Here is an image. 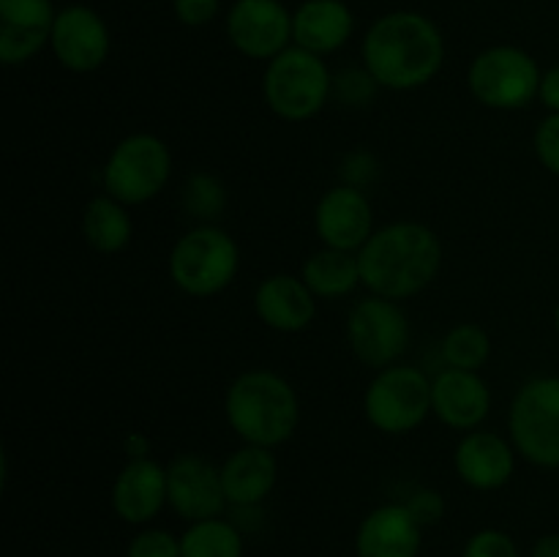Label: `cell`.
Returning <instances> with one entry per match:
<instances>
[{"instance_id": "obj_14", "label": "cell", "mask_w": 559, "mask_h": 557, "mask_svg": "<svg viewBox=\"0 0 559 557\" xmlns=\"http://www.w3.org/2000/svg\"><path fill=\"white\" fill-rule=\"evenodd\" d=\"M314 233L328 249L355 251L364 249L374 235V205L358 186L338 183L317 200Z\"/></svg>"}, {"instance_id": "obj_32", "label": "cell", "mask_w": 559, "mask_h": 557, "mask_svg": "<svg viewBox=\"0 0 559 557\" xmlns=\"http://www.w3.org/2000/svg\"><path fill=\"white\" fill-rule=\"evenodd\" d=\"M404 506H407V511L413 513V519L424 530L431 528V524L442 522V517H445V497H442V491L431 489V486H420V489H415L413 495L404 500Z\"/></svg>"}, {"instance_id": "obj_4", "label": "cell", "mask_w": 559, "mask_h": 557, "mask_svg": "<svg viewBox=\"0 0 559 557\" xmlns=\"http://www.w3.org/2000/svg\"><path fill=\"white\" fill-rule=\"evenodd\" d=\"M167 271L175 287L189 298H213L238 276L240 246L218 224H197L175 240Z\"/></svg>"}, {"instance_id": "obj_9", "label": "cell", "mask_w": 559, "mask_h": 557, "mask_svg": "<svg viewBox=\"0 0 559 557\" xmlns=\"http://www.w3.org/2000/svg\"><path fill=\"white\" fill-rule=\"evenodd\" d=\"M364 415L382 435L402 437L420 429L431 415V377L404 364L380 369L366 386Z\"/></svg>"}, {"instance_id": "obj_2", "label": "cell", "mask_w": 559, "mask_h": 557, "mask_svg": "<svg viewBox=\"0 0 559 557\" xmlns=\"http://www.w3.org/2000/svg\"><path fill=\"white\" fill-rule=\"evenodd\" d=\"M358 260L364 287L371 295L407 300L440 276L442 240L420 222H393L374 229Z\"/></svg>"}, {"instance_id": "obj_11", "label": "cell", "mask_w": 559, "mask_h": 557, "mask_svg": "<svg viewBox=\"0 0 559 557\" xmlns=\"http://www.w3.org/2000/svg\"><path fill=\"white\" fill-rule=\"evenodd\" d=\"M227 38L243 58L267 63L293 47V11L282 0H235Z\"/></svg>"}, {"instance_id": "obj_19", "label": "cell", "mask_w": 559, "mask_h": 557, "mask_svg": "<svg viewBox=\"0 0 559 557\" xmlns=\"http://www.w3.org/2000/svg\"><path fill=\"white\" fill-rule=\"evenodd\" d=\"M254 315L276 333H300L314 322L317 295L293 273H271L254 289Z\"/></svg>"}, {"instance_id": "obj_26", "label": "cell", "mask_w": 559, "mask_h": 557, "mask_svg": "<svg viewBox=\"0 0 559 557\" xmlns=\"http://www.w3.org/2000/svg\"><path fill=\"white\" fill-rule=\"evenodd\" d=\"M491 355V339L475 322H459L442 339V360L453 369L480 371Z\"/></svg>"}, {"instance_id": "obj_29", "label": "cell", "mask_w": 559, "mask_h": 557, "mask_svg": "<svg viewBox=\"0 0 559 557\" xmlns=\"http://www.w3.org/2000/svg\"><path fill=\"white\" fill-rule=\"evenodd\" d=\"M462 557H522L516 541L497 528H484L473 533L464 544Z\"/></svg>"}, {"instance_id": "obj_6", "label": "cell", "mask_w": 559, "mask_h": 557, "mask_svg": "<svg viewBox=\"0 0 559 557\" xmlns=\"http://www.w3.org/2000/svg\"><path fill=\"white\" fill-rule=\"evenodd\" d=\"M508 437L524 462L559 470V375L524 382L508 410Z\"/></svg>"}, {"instance_id": "obj_21", "label": "cell", "mask_w": 559, "mask_h": 557, "mask_svg": "<svg viewBox=\"0 0 559 557\" xmlns=\"http://www.w3.org/2000/svg\"><path fill=\"white\" fill-rule=\"evenodd\" d=\"M355 14L344 0H304L293 11V44L328 58L353 38Z\"/></svg>"}, {"instance_id": "obj_12", "label": "cell", "mask_w": 559, "mask_h": 557, "mask_svg": "<svg viewBox=\"0 0 559 557\" xmlns=\"http://www.w3.org/2000/svg\"><path fill=\"white\" fill-rule=\"evenodd\" d=\"M49 49L55 60L71 74H91L102 69L112 49L109 27L91 5H66L58 11L49 36Z\"/></svg>"}, {"instance_id": "obj_17", "label": "cell", "mask_w": 559, "mask_h": 557, "mask_svg": "<svg viewBox=\"0 0 559 557\" xmlns=\"http://www.w3.org/2000/svg\"><path fill=\"white\" fill-rule=\"evenodd\" d=\"M109 502L126 524L145 528L162 513L167 502V467L156 459H129L115 475Z\"/></svg>"}, {"instance_id": "obj_7", "label": "cell", "mask_w": 559, "mask_h": 557, "mask_svg": "<svg viewBox=\"0 0 559 557\" xmlns=\"http://www.w3.org/2000/svg\"><path fill=\"white\" fill-rule=\"evenodd\" d=\"M540 76L544 71L527 49L497 44L475 55L467 69V87L486 109L516 112L538 98Z\"/></svg>"}, {"instance_id": "obj_18", "label": "cell", "mask_w": 559, "mask_h": 557, "mask_svg": "<svg viewBox=\"0 0 559 557\" xmlns=\"http://www.w3.org/2000/svg\"><path fill=\"white\" fill-rule=\"evenodd\" d=\"M52 0H0V63L22 66L49 44L55 25Z\"/></svg>"}, {"instance_id": "obj_23", "label": "cell", "mask_w": 559, "mask_h": 557, "mask_svg": "<svg viewBox=\"0 0 559 557\" xmlns=\"http://www.w3.org/2000/svg\"><path fill=\"white\" fill-rule=\"evenodd\" d=\"M300 278L317 298L325 300L347 298L355 289L364 287L358 254L355 251L328 249V246H320V249L306 257L304 265H300Z\"/></svg>"}, {"instance_id": "obj_30", "label": "cell", "mask_w": 559, "mask_h": 557, "mask_svg": "<svg viewBox=\"0 0 559 557\" xmlns=\"http://www.w3.org/2000/svg\"><path fill=\"white\" fill-rule=\"evenodd\" d=\"M374 76L366 69H344L342 74L333 76V93L342 98L344 104H353V107H364L377 91Z\"/></svg>"}, {"instance_id": "obj_24", "label": "cell", "mask_w": 559, "mask_h": 557, "mask_svg": "<svg viewBox=\"0 0 559 557\" xmlns=\"http://www.w3.org/2000/svg\"><path fill=\"white\" fill-rule=\"evenodd\" d=\"M134 222L129 205L115 200L112 194H98L82 211V238L98 254H118L131 244Z\"/></svg>"}, {"instance_id": "obj_5", "label": "cell", "mask_w": 559, "mask_h": 557, "mask_svg": "<svg viewBox=\"0 0 559 557\" xmlns=\"http://www.w3.org/2000/svg\"><path fill=\"white\" fill-rule=\"evenodd\" d=\"M262 96L273 115L289 123L317 118L333 96V74L325 58L300 47H287L267 60L262 76Z\"/></svg>"}, {"instance_id": "obj_27", "label": "cell", "mask_w": 559, "mask_h": 557, "mask_svg": "<svg viewBox=\"0 0 559 557\" xmlns=\"http://www.w3.org/2000/svg\"><path fill=\"white\" fill-rule=\"evenodd\" d=\"M180 200H183L186 213L191 218H197L200 224H213L222 216L224 208H227V189H224V183L213 173L197 169V173L186 178Z\"/></svg>"}, {"instance_id": "obj_16", "label": "cell", "mask_w": 559, "mask_h": 557, "mask_svg": "<svg viewBox=\"0 0 559 557\" xmlns=\"http://www.w3.org/2000/svg\"><path fill=\"white\" fill-rule=\"evenodd\" d=\"M491 413V388L480 371L445 366L431 377V415L448 429L475 431Z\"/></svg>"}, {"instance_id": "obj_22", "label": "cell", "mask_w": 559, "mask_h": 557, "mask_svg": "<svg viewBox=\"0 0 559 557\" xmlns=\"http://www.w3.org/2000/svg\"><path fill=\"white\" fill-rule=\"evenodd\" d=\"M278 459L273 448L240 446L222 464V484L227 502L235 508H254L276 489Z\"/></svg>"}, {"instance_id": "obj_34", "label": "cell", "mask_w": 559, "mask_h": 557, "mask_svg": "<svg viewBox=\"0 0 559 557\" xmlns=\"http://www.w3.org/2000/svg\"><path fill=\"white\" fill-rule=\"evenodd\" d=\"M538 102L544 104L549 112H559V63L549 66L540 76V91H538Z\"/></svg>"}, {"instance_id": "obj_33", "label": "cell", "mask_w": 559, "mask_h": 557, "mask_svg": "<svg viewBox=\"0 0 559 557\" xmlns=\"http://www.w3.org/2000/svg\"><path fill=\"white\" fill-rule=\"evenodd\" d=\"M222 0H173L175 20L186 27H205L218 16Z\"/></svg>"}, {"instance_id": "obj_31", "label": "cell", "mask_w": 559, "mask_h": 557, "mask_svg": "<svg viewBox=\"0 0 559 557\" xmlns=\"http://www.w3.org/2000/svg\"><path fill=\"white\" fill-rule=\"evenodd\" d=\"M533 147L540 167L559 178V112H549L540 120L533 137Z\"/></svg>"}, {"instance_id": "obj_20", "label": "cell", "mask_w": 559, "mask_h": 557, "mask_svg": "<svg viewBox=\"0 0 559 557\" xmlns=\"http://www.w3.org/2000/svg\"><path fill=\"white\" fill-rule=\"evenodd\" d=\"M424 528L413 519L404 502H385L366 513L355 533L358 557H418Z\"/></svg>"}, {"instance_id": "obj_13", "label": "cell", "mask_w": 559, "mask_h": 557, "mask_svg": "<svg viewBox=\"0 0 559 557\" xmlns=\"http://www.w3.org/2000/svg\"><path fill=\"white\" fill-rule=\"evenodd\" d=\"M167 502L186 522L222 517L229 506L222 467L200 453H180L167 464Z\"/></svg>"}, {"instance_id": "obj_1", "label": "cell", "mask_w": 559, "mask_h": 557, "mask_svg": "<svg viewBox=\"0 0 559 557\" xmlns=\"http://www.w3.org/2000/svg\"><path fill=\"white\" fill-rule=\"evenodd\" d=\"M364 69L385 91L426 87L445 63V38L435 20L418 11H391L371 22L360 44Z\"/></svg>"}, {"instance_id": "obj_8", "label": "cell", "mask_w": 559, "mask_h": 557, "mask_svg": "<svg viewBox=\"0 0 559 557\" xmlns=\"http://www.w3.org/2000/svg\"><path fill=\"white\" fill-rule=\"evenodd\" d=\"M173 175V151L162 137L136 131L123 137L102 169L104 191L123 205H145L156 200Z\"/></svg>"}, {"instance_id": "obj_35", "label": "cell", "mask_w": 559, "mask_h": 557, "mask_svg": "<svg viewBox=\"0 0 559 557\" xmlns=\"http://www.w3.org/2000/svg\"><path fill=\"white\" fill-rule=\"evenodd\" d=\"M126 459H147L151 457V437L142 435V431H129L123 440Z\"/></svg>"}, {"instance_id": "obj_28", "label": "cell", "mask_w": 559, "mask_h": 557, "mask_svg": "<svg viewBox=\"0 0 559 557\" xmlns=\"http://www.w3.org/2000/svg\"><path fill=\"white\" fill-rule=\"evenodd\" d=\"M126 557H183L180 555V535L164 528H142L129 541Z\"/></svg>"}, {"instance_id": "obj_25", "label": "cell", "mask_w": 559, "mask_h": 557, "mask_svg": "<svg viewBox=\"0 0 559 557\" xmlns=\"http://www.w3.org/2000/svg\"><path fill=\"white\" fill-rule=\"evenodd\" d=\"M183 557H243V535L227 519H202L191 522L180 535Z\"/></svg>"}, {"instance_id": "obj_36", "label": "cell", "mask_w": 559, "mask_h": 557, "mask_svg": "<svg viewBox=\"0 0 559 557\" xmlns=\"http://www.w3.org/2000/svg\"><path fill=\"white\" fill-rule=\"evenodd\" d=\"M530 557H559V533H546L535 541Z\"/></svg>"}, {"instance_id": "obj_10", "label": "cell", "mask_w": 559, "mask_h": 557, "mask_svg": "<svg viewBox=\"0 0 559 557\" xmlns=\"http://www.w3.org/2000/svg\"><path fill=\"white\" fill-rule=\"evenodd\" d=\"M413 342V325L399 300L366 295L347 315V344L355 358L380 371L399 364Z\"/></svg>"}, {"instance_id": "obj_15", "label": "cell", "mask_w": 559, "mask_h": 557, "mask_svg": "<svg viewBox=\"0 0 559 557\" xmlns=\"http://www.w3.org/2000/svg\"><path fill=\"white\" fill-rule=\"evenodd\" d=\"M516 448L511 437L489 429L464 431L453 451V470L459 481L475 491H497L516 473Z\"/></svg>"}, {"instance_id": "obj_3", "label": "cell", "mask_w": 559, "mask_h": 557, "mask_svg": "<svg viewBox=\"0 0 559 557\" xmlns=\"http://www.w3.org/2000/svg\"><path fill=\"white\" fill-rule=\"evenodd\" d=\"M227 424L246 446L273 448L289 440L300 424L293 382L271 369L240 371L224 393Z\"/></svg>"}, {"instance_id": "obj_37", "label": "cell", "mask_w": 559, "mask_h": 557, "mask_svg": "<svg viewBox=\"0 0 559 557\" xmlns=\"http://www.w3.org/2000/svg\"><path fill=\"white\" fill-rule=\"evenodd\" d=\"M555 331L559 333V304L555 306Z\"/></svg>"}]
</instances>
